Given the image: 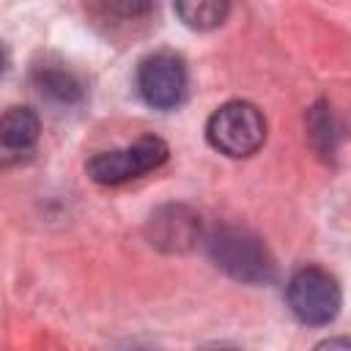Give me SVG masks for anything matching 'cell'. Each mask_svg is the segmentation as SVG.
I'll use <instances>...</instances> for the list:
<instances>
[{
	"instance_id": "cell-7",
	"label": "cell",
	"mask_w": 351,
	"mask_h": 351,
	"mask_svg": "<svg viewBox=\"0 0 351 351\" xmlns=\"http://www.w3.org/2000/svg\"><path fill=\"white\" fill-rule=\"evenodd\" d=\"M200 225L197 217L186 206H165L156 214H151L148 236L151 244L165 252H184L197 241Z\"/></svg>"
},
{
	"instance_id": "cell-10",
	"label": "cell",
	"mask_w": 351,
	"mask_h": 351,
	"mask_svg": "<svg viewBox=\"0 0 351 351\" xmlns=\"http://www.w3.org/2000/svg\"><path fill=\"white\" fill-rule=\"evenodd\" d=\"M307 137L313 143V148L321 154V156H332L335 148H337V121H335V112L326 101H318L315 107H310L307 112Z\"/></svg>"
},
{
	"instance_id": "cell-12",
	"label": "cell",
	"mask_w": 351,
	"mask_h": 351,
	"mask_svg": "<svg viewBox=\"0 0 351 351\" xmlns=\"http://www.w3.org/2000/svg\"><path fill=\"white\" fill-rule=\"evenodd\" d=\"M3 63H5V60H3V52H0V74H3Z\"/></svg>"
},
{
	"instance_id": "cell-8",
	"label": "cell",
	"mask_w": 351,
	"mask_h": 351,
	"mask_svg": "<svg viewBox=\"0 0 351 351\" xmlns=\"http://www.w3.org/2000/svg\"><path fill=\"white\" fill-rule=\"evenodd\" d=\"M33 82H36V88H38L44 96H49V99L58 101V104H74V101H80L82 93H85L82 80H80L66 63H49V60H47V63H41V66H36Z\"/></svg>"
},
{
	"instance_id": "cell-1",
	"label": "cell",
	"mask_w": 351,
	"mask_h": 351,
	"mask_svg": "<svg viewBox=\"0 0 351 351\" xmlns=\"http://www.w3.org/2000/svg\"><path fill=\"white\" fill-rule=\"evenodd\" d=\"M206 247L211 261L222 271H228L233 280L258 285L274 277V261L266 244L244 228H233V225L214 228L206 239Z\"/></svg>"
},
{
	"instance_id": "cell-5",
	"label": "cell",
	"mask_w": 351,
	"mask_h": 351,
	"mask_svg": "<svg viewBox=\"0 0 351 351\" xmlns=\"http://www.w3.org/2000/svg\"><path fill=\"white\" fill-rule=\"evenodd\" d=\"M137 90L154 110H173L186 96V66L173 52H154L137 66Z\"/></svg>"
},
{
	"instance_id": "cell-2",
	"label": "cell",
	"mask_w": 351,
	"mask_h": 351,
	"mask_svg": "<svg viewBox=\"0 0 351 351\" xmlns=\"http://www.w3.org/2000/svg\"><path fill=\"white\" fill-rule=\"evenodd\" d=\"M206 137L225 156H252L266 140V121L255 104L228 101L211 112L206 123Z\"/></svg>"
},
{
	"instance_id": "cell-4",
	"label": "cell",
	"mask_w": 351,
	"mask_h": 351,
	"mask_svg": "<svg viewBox=\"0 0 351 351\" xmlns=\"http://www.w3.org/2000/svg\"><path fill=\"white\" fill-rule=\"evenodd\" d=\"M165 159H167L165 140H159V137H140V140H134L126 148L96 154L88 162L85 170H88V176L96 184L115 186V184H126L132 178H140V176L156 170L159 165H165Z\"/></svg>"
},
{
	"instance_id": "cell-3",
	"label": "cell",
	"mask_w": 351,
	"mask_h": 351,
	"mask_svg": "<svg viewBox=\"0 0 351 351\" xmlns=\"http://www.w3.org/2000/svg\"><path fill=\"white\" fill-rule=\"evenodd\" d=\"M285 296L291 313L307 326H324L335 321L340 310V285L329 271L318 266H304L293 271Z\"/></svg>"
},
{
	"instance_id": "cell-9",
	"label": "cell",
	"mask_w": 351,
	"mask_h": 351,
	"mask_svg": "<svg viewBox=\"0 0 351 351\" xmlns=\"http://www.w3.org/2000/svg\"><path fill=\"white\" fill-rule=\"evenodd\" d=\"M178 19L192 30H214L225 22L230 0H173Z\"/></svg>"
},
{
	"instance_id": "cell-11",
	"label": "cell",
	"mask_w": 351,
	"mask_h": 351,
	"mask_svg": "<svg viewBox=\"0 0 351 351\" xmlns=\"http://www.w3.org/2000/svg\"><path fill=\"white\" fill-rule=\"evenodd\" d=\"M104 8L112 11L118 19H143L151 11V0H104Z\"/></svg>"
},
{
	"instance_id": "cell-6",
	"label": "cell",
	"mask_w": 351,
	"mask_h": 351,
	"mask_svg": "<svg viewBox=\"0 0 351 351\" xmlns=\"http://www.w3.org/2000/svg\"><path fill=\"white\" fill-rule=\"evenodd\" d=\"M38 115L30 107H11L0 115V167L25 162L38 143Z\"/></svg>"
}]
</instances>
